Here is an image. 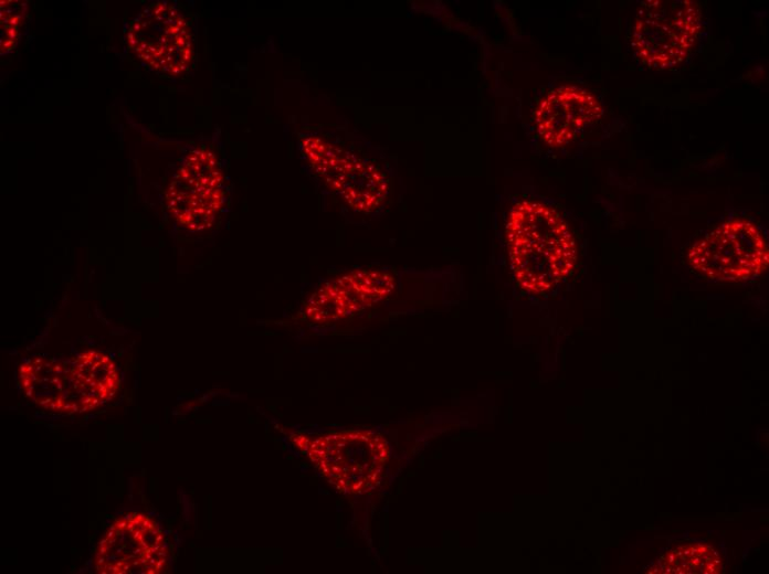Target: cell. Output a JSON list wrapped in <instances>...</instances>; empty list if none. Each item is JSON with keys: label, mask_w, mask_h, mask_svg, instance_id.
<instances>
[{"label": "cell", "mask_w": 769, "mask_h": 574, "mask_svg": "<svg viewBox=\"0 0 769 574\" xmlns=\"http://www.w3.org/2000/svg\"><path fill=\"white\" fill-rule=\"evenodd\" d=\"M506 233L512 268L524 289L546 293L572 270L576 242L551 208L535 201L518 202L509 213Z\"/></svg>", "instance_id": "6da1fadb"}, {"label": "cell", "mask_w": 769, "mask_h": 574, "mask_svg": "<svg viewBox=\"0 0 769 574\" xmlns=\"http://www.w3.org/2000/svg\"><path fill=\"white\" fill-rule=\"evenodd\" d=\"M19 381L34 403L64 414L93 411L120 386L115 363L99 351H86L66 362L29 360L19 369Z\"/></svg>", "instance_id": "7a4b0ae2"}, {"label": "cell", "mask_w": 769, "mask_h": 574, "mask_svg": "<svg viewBox=\"0 0 769 574\" xmlns=\"http://www.w3.org/2000/svg\"><path fill=\"white\" fill-rule=\"evenodd\" d=\"M700 29L702 13L696 1L645 0L635 15L632 50L647 67L673 68L688 57Z\"/></svg>", "instance_id": "3957f363"}, {"label": "cell", "mask_w": 769, "mask_h": 574, "mask_svg": "<svg viewBox=\"0 0 769 574\" xmlns=\"http://www.w3.org/2000/svg\"><path fill=\"white\" fill-rule=\"evenodd\" d=\"M699 274L718 280L746 279L768 264V248L761 232L747 220L723 223L698 240L687 255Z\"/></svg>", "instance_id": "277c9868"}, {"label": "cell", "mask_w": 769, "mask_h": 574, "mask_svg": "<svg viewBox=\"0 0 769 574\" xmlns=\"http://www.w3.org/2000/svg\"><path fill=\"white\" fill-rule=\"evenodd\" d=\"M168 550L157 522L141 512L117 519L105 532L94 555L104 574H158L165 571Z\"/></svg>", "instance_id": "5b68a950"}, {"label": "cell", "mask_w": 769, "mask_h": 574, "mask_svg": "<svg viewBox=\"0 0 769 574\" xmlns=\"http://www.w3.org/2000/svg\"><path fill=\"white\" fill-rule=\"evenodd\" d=\"M222 180L213 153L192 150L169 187L168 208L191 231L211 226L223 203Z\"/></svg>", "instance_id": "8992f818"}, {"label": "cell", "mask_w": 769, "mask_h": 574, "mask_svg": "<svg viewBox=\"0 0 769 574\" xmlns=\"http://www.w3.org/2000/svg\"><path fill=\"white\" fill-rule=\"evenodd\" d=\"M308 148L316 172L354 210L368 212L384 200L387 181L371 163L318 140Z\"/></svg>", "instance_id": "52a82bcc"}, {"label": "cell", "mask_w": 769, "mask_h": 574, "mask_svg": "<svg viewBox=\"0 0 769 574\" xmlns=\"http://www.w3.org/2000/svg\"><path fill=\"white\" fill-rule=\"evenodd\" d=\"M391 274L378 269H357L320 285L305 305L314 321L338 320L376 305L394 290Z\"/></svg>", "instance_id": "ba28073f"}, {"label": "cell", "mask_w": 769, "mask_h": 574, "mask_svg": "<svg viewBox=\"0 0 769 574\" xmlns=\"http://www.w3.org/2000/svg\"><path fill=\"white\" fill-rule=\"evenodd\" d=\"M602 113L600 102L588 91L572 85L560 86L540 100L535 123L548 145L562 146L597 123Z\"/></svg>", "instance_id": "9c48e42d"}, {"label": "cell", "mask_w": 769, "mask_h": 574, "mask_svg": "<svg viewBox=\"0 0 769 574\" xmlns=\"http://www.w3.org/2000/svg\"><path fill=\"white\" fill-rule=\"evenodd\" d=\"M686 561L678 573H715L718 570L720 560L717 552L706 545H688L671 551L665 562L676 564Z\"/></svg>", "instance_id": "30bf717a"}]
</instances>
